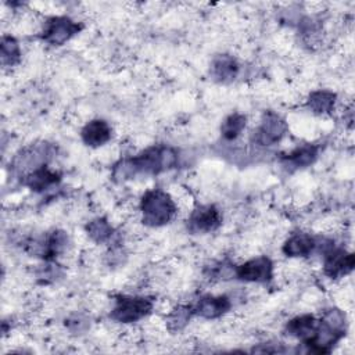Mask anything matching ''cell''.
I'll return each instance as SVG.
<instances>
[{"instance_id": "obj_1", "label": "cell", "mask_w": 355, "mask_h": 355, "mask_svg": "<svg viewBox=\"0 0 355 355\" xmlns=\"http://www.w3.org/2000/svg\"><path fill=\"white\" fill-rule=\"evenodd\" d=\"M178 162V153L169 146H153L133 158L119 161L114 168V176L119 180L136 175H157L172 169Z\"/></svg>"}, {"instance_id": "obj_2", "label": "cell", "mask_w": 355, "mask_h": 355, "mask_svg": "<svg viewBox=\"0 0 355 355\" xmlns=\"http://www.w3.org/2000/svg\"><path fill=\"white\" fill-rule=\"evenodd\" d=\"M140 211L144 225L158 227L173 219L176 215V204L166 191L151 189L143 194L140 200Z\"/></svg>"}, {"instance_id": "obj_3", "label": "cell", "mask_w": 355, "mask_h": 355, "mask_svg": "<svg viewBox=\"0 0 355 355\" xmlns=\"http://www.w3.org/2000/svg\"><path fill=\"white\" fill-rule=\"evenodd\" d=\"M153 311V301L146 297L118 295L111 311V319L119 323H133Z\"/></svg>"}, {"instance_id": "obj_4", "label": "cell", "mask_w": 355, "mask_h": 355, "mask_svg": "<svg viewBox=\"0 0 355 355\" xmlns=\"http://www.w3.org/2000/svg\"><path fill=\"white\" fill-rule=\"evenodd\" d=\"M287 132L286 121L273 111H266L259 126L255 129L252 139L259 146H273L283 139Z\"/></svg>"}, {"instance_id": "obj_5", "label": "cell", "mask_w": 355, "mask_h": 355, "mask_svg": "<svg viewBox=\"0 0 355 355\" xmlns=\"http://www.w3.org/2000/svg\"><path fill=\"white\" fill-rule=\"evenodd\" d=\"M82 25L68 17H51L44 22L42 39L53 46H61L75 36Z\"/></svg>"}, {"instance_id": "obj_6", "label": "cell", "mask_w": 355, "mask_h": 355, "mask_svg": "<svg viewBox=\"0 0 355 355\" xmlns=\"http://www.w3.org/2000/svg\"><path fill=\"white\" fill-rule=\"evenodd\" d=\"M237 279L251 283H266L273 277V262L270 258L261 255L245 261L234 269Z\"/></svg>"}, {"instance_id": "obj_7", "label": "cell", "mask_w": 355, "mask_h": 355, "mask_svg": "<svg viewBox=\"0 0 355 355\" xmlns=\"http://www.w3.org/2000/svg\"><path fill=\"white\" fill-rule=\"evenodd\" d=\"M220 223V212L212 204L197 207L189 216V229L193 233H211L216 230Z\"/></svg>"}, {"instance_id": "obj_8", "label": "cell", "mask_w": 355, "mask_h": 355, "mask_svg": "<svg viewBox=\"0 0 355 355\" xmlns=\"http://www.w3.org/2000/svg\"><path fill=\"white\" fill-rule=\"evenodd\" d=\"M355 266V258L352 252H348L343 248H331L324 255L323 272L330 279L344 277L351 273Z\"/></svg>"}, {"instance_id": "obj_9", "label": "cell", "mask_w": 355, "mask_h": 355, "mask_svg": "<svg viewBox=\"0 0 355 355\" xmlns=\"http://www.w3.org/2000/svg\"><path fill=\"white\" fill-rule=\"evenodd\" d=\"M230 306L232 302L226 295H204L191 308L193 313L204 319H216L225 315Z\"/></svg>"}, {"instance_id": "obj_10", "label": "cell", "mask_w": 355, "mask_h": 355, "mask_svg": "<svg viewBox=\"0 0 355 355\" xmlns=\"http://www.w3.org/2000/svg\"><path fill=\"white\" fill-rule=\"evenodd\" d=\"M111 126L104 119H93L87 122L82 132V141L89 147H100L111 140Z\"/></svg>"}, {"instance_id": "obj_11", "label": "cell", "mask_w": 355, "mask_h": 355, "mask_svg": "<svg viewBox=\"0 0 355 355\" xmlns=\"http://www.w3.org/2000/svg\"><path fill=\"white\" fill-rule=\"evenodd\" d=\"M239 72V64L230 54H218L211 64V75L220 83L232 82Z\"/></svg>"}, {"instance_id": "obj_12", "label": "cell", "mask_w": 355, "mask_h": 355, "mask_svg": "<svg viewBox=\"0 0 355 355\" xmlns=\"http://www.w3.org/2000/svg\"><path fill=\"white\" fill-rule=\"evenodd\" d=\"M316 239L308 233H294L283 244L282 251L287 257H306L316 248Z\"/></svg>"}, {"instance_id": "obj_13", "label": "cell", "mask_w": 355, "mask_h": 355, "mask_svg": "<svg viewBox=\"0 0 355 355\" xmlns=\"http://www.w3.org/2000/svg\"><path fill=\"white\" fill-rule=\"evenodd\" d=\"M318 326H319V319H316L313 315H301L291 319L286 324V331L287 334L297 337L302 343H305L315 334Z\"/></svg>"}, {"instance_id": "obj_14", "label": "cell", "mask_w": 355, "mask_h": 355, "mask_svg": "<svg viewBox=\"0 0 355 355\" xmlns=\"http://www.w3.org/2000/svg\"><path fill=\"white\" fill-rule=\"evenodd\" d=\"M60 182V175L51 169H49L46 165L29 172L25 176V184L32 189L33 191H43Z\"/></svg>"}, {"instance_id": "obj_15", "label": "cell", "mask_w": 355, "mask_h": 355, "mask_svg": "<svg viewBox=\"0 0 355 355\" xmlns=\"http://www.w3.org/2000/svg\"><path fill=\"white\" fill-rule=\"evenodd\" d=\"M319 148L313 144H304L301 147H297L291 153H288L286 157H283V161L290 168H305L315 162L318 158Z\"/></svg>"}, {"instance_id": "obj_16", "label": "cell", "mask_w": 355, "mask_h": 355, "mask_svg": "<svg viewBox=\"0 0 355 355\" xmlns=\"http://www.w3.org/2000/svg\"><path fill=\"white\" fill-rule=\"evenodd\" d=\"M308 107L316 114H327L334 108L336 93L330 90H315L308 96Z\"/></svg>"}, {"instance_id": "obj_17", "label": "cell", "mask_w": 355, "mask_h": 355, "mask_svg": "<svg viewBox=\"0 0 355 355\" xmlns=\"http://www.w3.org/2000/svg\"><path fill=\"white\" fill-rule=\"evenodd\" d=\"M245 121H247L245 115H243L240 112H233V114L227 115L220 125L222 137L226 140L237 139L245 128Z\"/></svg>"}, {"instance_id": "obj_18", "label": "cell", "mask_w": 355, "mask_h": 355, "mask_svg": "<svg viewBox=\"0 0 355 355\" xmlns=\"http://www.w3.org/2000/svg\"><path fill=\"white\" fill-rule=\"evenodd\" d=\"M86 232H87L89 237L98 244L108 241L114 234V229L105 218H96V219L90 220L86 225Z\"/></svg>"}, {"instance_id": "obj_19", "label": "cell", "mask_w": 355, "mask_h": 355, "mask_svg": "<svg viewBox=\"0 0 355 355\" xmlns=\"http://www.w3.org/2000/svg\"><path fill=\"white\" fill-rule=\"evenodd\" d=\"M21 60V49L18 42L12 36L1 37V64L4 67H12Z\"/></svg>"}, {"instance_id": "obj_20", "label": "cell", "mask_w": 355, "mask_h": 355, "mask_svg": "<svg viewBox=\"0 0 355 355\" xmlns=\"http://www.w3.org/2000/svg\"><path fill=\"white\" fill-rule=\"evenodd\" d=\"M191 315H193V308L191 306L179 305V306L173 308L166 316V324H168L169 330L179 331V330L184 329L186 324L189 323Z\"/></svg>"}, {"instance_id": "obj_21", "label": "cell", "mask_w": 355, "mask_h": 355, "mask_svg": "<svg viewBox=\"0 0 355 355\" xmlns=\"http://www.w3.org/2000/svg\"><path fill=\"white\" fill-rule=\"evenodd\" d=\"M67 324L72 331H83L87 327V320L82 315H73L68 319Z\"/></svg>"}]
</instances>
